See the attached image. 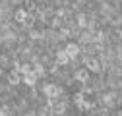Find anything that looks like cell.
I'll list each match as a JSON object with an SVG mask.
<instances>
[{
  "mask_svg": "<svg viewBox=\"0 0 122 116\" xmlns=\"http://www.w3.org/2000/svg\"><path fill=\"white\" fill-rule=\"evenodd\" d=\"M37 79H39V76L35 74L33 70H31V72H27V74H23V83L29 85V87H33V85L37 83Z\"/></svg>",
  "mask_w": 122,
  "mask_h": 116,
  "instance_id": "obj_1",
  "label": "cell"
},
{
  "mask_svg": "<svg viewBox=\"0 0 122 116\" xmlns=\"http://www.w3.org/2000/svg\"><path fill=\"white\" fill-rule=\"evenodd\" d=\"M87 70L93 72V74H99V72H101V64H99L97 58H91V60H87Z\"/></svg>",
  "mask_w": 122,
  "mask_h": 116,
  "instance_id": "obj_3",
  "label": "cell"
},
{
  "mask_svg": "<svg viewBox=\"0 0 122 116\" xmlns=\"http://www.w3.org/2000/svg\"><path fill=\"white\" fill-rule=\"evenodd\" d=\"M70 62V56L66 54V50H58L56 52V64H68Z\"/></svg>",
  "mask_w": 122,
  "mask_h": 116,
  "instance_id": "obj_4",
  "label": "cell"
},
{
  "mask_svg": "<svg viewBox=\"0 0 122 116\" xmlns=\"http://www.w3.org/2000/svg\"><path fill=\"white\" fill-rule=\"evenodd\" d=\"M25 16H27V12H25V10H18V12H16L18 21H23V19H25Z\"/></svg>",
  "mask_w": 122,
  "mask_h": 116,
  "instance_id": "obj_7",
  "label": "cell"
},
{
  "mask_svg": "<svg viewBox=\"0 0 122 116\" xmlns=\"http://www.w3.org/2000/svg\"><path fill=\"white\" fill-rule=\"evenodd\" d=\"M64 50H66V54L70 56V60H72V58H76V56L80 54V47L76 45V43H70V45H68V47H66Z\"/></svg>",
  "mask_w": 122,
  "mask_h": 116,
  "instance_id": "obj_2",
  "label": "cell"
},
{
  "mask_svg": "<svg viewBox=\"0 0 122 116\" xmlns=\"http://www.w3.org/2000/svg\"><path fill=\"white\" fill-rule=\"evenodd\" d=\"M8 79H10V83H12V85H18V83H20V76H18V70H16V72H12Z\"/></svg>",
  "mask_w": 122,
  "mask_h": 116,
  "instance_id": "obj_6",
  "label": "cell"
},
{
  "mask_svg": "<svg viewBox=\"0 0 122 116\" xmlns=\"http://www.w3.org/2000/svg\"><path fill=\"white\" fill-rule=\"evenodd\" d=\"M87 77H89V70H78V72H76V79L87 81Z\"/></svg>",
  "mask_w": 122,
  "mask_h": 116,
  "instance_id": "obj_5",
  "label": "cell"
}]
</instances>
